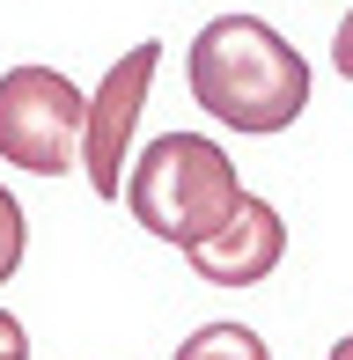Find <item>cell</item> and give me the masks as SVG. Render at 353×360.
<instances>
[{"mask_svg":"<svg viewBox=\"0 0 353 360\" xmlns=\"http://www.w3.org/2000/svg\"><path fill=\"white\" fill-rule=\"evenodd\" d=\"M23 250H30V221H23V206H15V191L0 184V280H15Z\"/></svg>","mask_w":353,"mask_h":360,"instance_id":"52a82bcc","label":"cell"},{"mask_svg":"<svg viewBox=\"0 0 353 360\" xmlns=\"http://www.w3.org/2000/svg\"><path fill=\"white\" fill-rule=\"evenodd\" d=\"M0 360H30V338H23V323L0 309Z\"/></svg>","mask_w":353,"mask_h":360,"instance_id":"ba28073f","label":"cell"},{"mask_svg":"<svg viewBox=\"0 0 353 360\" xmlns=\"http://www.w3.org/2000/svg\"><path fill=\"white\" fill-rule=\"evenodd\" d=\"M331 360H353V331H346V338H339V346H331Z\"/></svg>","mask_w":353,"mask_h":360,"instance_id":"30bf717a","label":"cell"},{"mask_svg":"<svg viewBox=\"0 0 353 360\" xmlns=\"http://www.w3.org/2000/svg\"><path fill=\"white\" fill-rule=\"evenodd\" d=\"M191 103L236 133H287L309 110V59L265 15H214L184 52Z\"/></svg>","mask_w":353,"mask_h":360,"instance_id":"6da1fadb","label":"cell"},{"mask_svg":"<svg viewBox=\"0 0 353 360\" xmlns=\"http://www.w3.org/2000/svg\"><path fill=\"white\" fill-rule=\"evenodd\" d=\"M169 360H272V353H265V338L250 323H199Z\"/></svg>","mask_w":353,"mask_h":360,"instance_id":"8992f818","label":"cell"},{"mask_svg":"<svg viewBox=\"0 0 353 360\" xmlns=\"http://www.w3.org/2000/svg\"><path fill=\"white\" fill-rule=\"evenodd\" d=\"M331 67H339V74L353 81V15L339 22V37H331Z\"/></svg>","mask_w":353,"mask_h":360,"instance_id":"9c48e42d","label":"cell"},{"mask_svg":"<svg viewBox=\"0 0 353 360\" xmlns=\"http://www.w3.org/2000/svg\"><path fill=\"white\" fill-rule=\"evenodd\" d=\"M162 67V44H133L118 67L103 74V89L89 96V125H82V169L96 184V199H118V169H125V147H133L140 103H148V81Z\"/></svg>","mask_w":353,"mask_h":360,"instance_id":"277c9868","label":"cell"},{"mask_svg":"<svg viewBox=\"0 0 353 360\" xmlns=\"http://www.w3.org/2000/svg\"><path fill=\"white\" fill-rule=\"evenodd\" d=\"M82 125H89V96L59 67L30 59V67L0 74V162L30 176H67L82 162Z\"/></svg>","mask_w":353,"mask_h":360,"instance_id":"3957f363","label":"cell"},{"mask_svg":"<svg viewBox=\"0 0 353 360\" xmlns=\"http://www.w3.org/2000/svg\"><path fill=\"white\" fill-rule=\"evenodd\" d=\"M184 257H191V272H199L206 287H258L287 257V221H280V206H265L258 191H243V206Z\"/></svg>","mask_w":353,"mask_h":360,"instance_id":"5b68a950","label":"cell"},{"mask_svg":"<svg viewBox=\"0 0 353 360\" xmlns=\"http://www.w3.org/2000/svg\"><path fill=\"white\" fill-rule=\"evenodd\" d=\"M125 206L148 228L155 243H176V250H199L221 221L243 206V184H236V162L221 140L206 133H162L148 140V155L125 169Z\"/></svg>","mask_w":353,"mask_h":360,"instance_id":"7a4b0ae2","label":"cell"}]
</instances>
